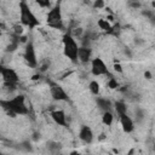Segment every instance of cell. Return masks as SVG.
Here are the masks:
<instances>
[{"mask_svg": "<svg viewBox=\"0 0 155 155\" xmlns=\"http://www.w3.org/2000/svg\"><path fill=\"white\" fill-rule=\"evenodd\" d=\"M0 107L12 117L16 115H27L29 113L25 104V97L23 94L15 96L11 99H0Z\"/></svg>", "mask_w": 155, "mask_h": 155, "instance_id": "obj_1", "label": "cell"}, {"mask_svg": "<svg viewBox=\"0 0 155 155\" xmlns=\"http://www.w3.org/2000/svg\"><path fill=\"white\" fill-rule=\"evenodd\" d=\"M63 42V53L64 56L73 63H78V50L79 45L75 40V38L71 35V33H65L62 38Z\"/></svg>", "mask_w": 155, "mask_h": 155, "instance_id": "obj_3", "label": "cell"}, {"mask_svg": "<svg viewBox=\"0 0 155 155\" xmlns=\"http://www.w3.org/2000/svg\"><path fill=\"white\" fill-rule=\"evenodd\" d=\"M114 69H115V70H117L119 73H122V69H121V65H120L119 63H115V64H114Z\"/></svg>", "mask_w": 155, "mask_h": 155, "instance_id": "obj_28", "label": "cell"}, {"mask_svg": "<svg viewBox=\"0 0 155 155\" xmlns=\"http://www.w3.org/2000/svg\"><path fill=\"white\" fill-rule=\"evenodd\" d=\"M51 117L54 121L56 125L62 126V127H68V122H67V115L64 113V110L62 109H54L51 111Z\"/></svg>", "mask_w": 155, "mask_h": 155, "instance_id": "obj_12", "label": "cell"}, {"mask_svg": "<svg viewBox=\"0 0 155 155\" xmlns=\"http://www.w3.org/2000/svg\"><path fill=\"white\" fill-rule=\"evenodd\" d=\"M91 59H92V48L90 46H79L78 62L86 64V63H90Z\"/></svg>", "mask_w": 155, "mask_h": 155, "instance_id": "obj_11", "label": "cell"}, {"mask_svg": "<svg viewBox=\"0 0 155 155\" xmlns=\"http://www.w3.org/2000/svg\"><path fill=\"white\" fill-rule=\"evenodd\" d=\"M93 7L94 8H103L104 7V0H94Z\"/></svg>", "mask_w": 155, "mask_h": 155, "instance_id": "obj_25", "label": "cell"}, {"mask_svg": "<svg viewBox=\"0 0 155 155\" xmlns=\"http://www.w3.org/2000/svg\"><path fill=\"white\" fill-rule=\"evenodd\" d=\"M23 58L27 63V65L29 68H36L39 62L36 58V52H35V46L33 44V41H28L25 44L24 47V52H23Z\"/></svg>", "mask_w": 155, "mask_h": 155, "instance_id": "obj_8", "label": "cell"}, {"mask_svg": "<svg viewBox=\"0 0 155 155\" xmlns=\"http://www.w3.org/2000/svg\"><path fill=\"white\" fill-rule=\"evenodd\" d=\"M46 23H47L48 27H51L53 29H58V30H63L64 29V22H63L62 8H61V4L59 2H57L48 11V13L46 16Z\"/></svg>", "mask_w": 155, "mask_h": 155, "instance_id": "obj_4", "label": "cell"}, {"mask_svg": "<svg viewBox=\"0 0 155 155\" xmlns=\"http://www.w3.org/2000/svg\"><path fill=\"white\" fill-rule=\"evenodd\" d=\"M128 6H131L133 8H139L140 7V2L138 0H128Z\"/></svg>", "mask_w": 155, "mask_h": 155, "instance_id": "obj_23", "label": "cell"}, {"mask_svg": "<svg viewBox=\"0 0 155 155\" xmlns=\"http://www.w3.org/2000/svg\"><path fill=\"white\" fill-rule=\"evenodd\" d=\"M46 145H47V149H48L51 153H56V151L61 150V148H62V144H61V143H58V142H53V140L47 142Z\"/></svg>", "mask_w": 155, "mask_h": 155, "instance_id": "obj_19", "label": "cell"}, {"mask_svg": "<svg viewBox=\"0 0 155 155\" xmlns=\"http://www.w3.org/2000/svg\"><path fill=\"white\" fill-rule=\"evenodd\" d=\"M134 119H136L137 124H142L144 121V119H145V111L142 108H136V110H134Z\"/></svg>", "mask_w": 155, "mask_h": 155, "instance_id": "obj_18", "label": "cell"}, {"mask_svg": "<svg viewBox=\"0 0 155 155\" xmlns=\"http://www.w3.org/2000/svg\"><path fill=\"white\" fill-rule=\"evenodd\" d=\"M108 87H110V88H117V87H119V82L116 81V79H115V78H113V76H110V78H109Z\"/></svg>", "mask_w": 155, "mask_h": 155, "instance_id": "obj_22", "label": "cell"}, {"mask_svg": "<svg viewBox=\"0 0 155 155\" xmlns=\"http://www.w3.org/2000/svg\"><path fill=\"white\" fill-rule=\"evenodd\" d=\"M88 90H90V92H91L93 96H99V92H101V85H99V82H97L96 80L90 81V84H88Z\"/></svg>", "mask_w": 155, "mask_h": 155, "instance_id": "obj_17", "label": "cell"}, {"mask_svg": "<svg viewBox=\"0 0 155 155\" xmlns=\"http://www.w3.org/2000/svg\"><path fill=\"white\" fill-rule=\"evenodd\" d=\"M21 35H17V34H12V39L10 40V42L7 44V46L5 47V52H13L18 48L19 46V42H21Z\"/></svg>", "mask_w": 155, "mask_h": 155, "instance_id": "obj_14", "label": "cell"}, {"mask_svg": "<svg viewBox=\"0 0 155 155\" xmlns=\"http://www.w3.org/2000/svg\"><path fill=\"white\" fill-rule=\"evenodd\" d=\"M2 80H4V85L6 87H8L10 90H16L17 85L19 82V76L17 74V71L10 67H4L1 74Z\"/></svg>", "mask_w": 155, "mask_h": 155, "instance_id": "obj_5", "label": "cell"}, {"mask_svg": "<svg viewBox=\"0 0 155 155\" xmlns=\"http://www.w3.org/2000/svg\"><path fill=\"white\" fill-rule=\"evenodd\" d=\"M96 103H97V107H98L102 111H108V110H111V108H113L111 101L108 99V98H104V97H98V96H97Z\"/></svg>", "mask_w": 155, "mask_h": 155, "instance_id": "obj_13", "label": "cell"}, {"mask_svg": "<svg viewBox=\"0 0 155 155\" xmlns=\"http://www.w3.org/2000/svg\"><path fill=\"white\" fill-rule=\"evenodd\" d=\"M114 110L117 116L121 114H125V113H127V104L124 101H116V102H114Z\"/></svg>", "mask_w": 155, "mask_h": 155, "instance_id": "obj_15", "label": "cell"}, {"mask_svg": "<svg viewBox=\"0 0 155 155\" xmlns=\"http://www.w3.org/2000/svg\"><path fill=\"white\" fill-rule=\"evenodd\" d=\"M79 138L82 143L85 144H91L93 142V138H94V134H93V131L90 126L87 125H82L79 130Z\"/></svg>", "mask_w": 155, "mask_h": 155, "instance_id": "obj_10", "label": "cell"}, {"mask_svg": "<svg viewBox=\"0 0 155 155\" xmlns=\"http://www.w3.org/2000/svg\"><path fill=\"white\" fill-rule=\"evenodd\" d=\"M21 145H22V148H24L25 151H31V147H30V143L29 142H23Z\"/></svg>", "mask_w": 155, "mask_h": 155, "instance_id": "obj_26", "label": "cell"}, {"mask_svg": "<svg viewBox=\"0 0 155 155\" xmlns=\"http://www.w3.org/2000/svg\"><path fill=\"white\" fill-rule=\"evenodd\" d=\"M1 35H2V31H1V29H0V36H1Z\"/></svg>", "mask_w": 155, "mask_h": 155, "instance_id": "obj_31", "label": "cell"}, {"mask_svg": "<svg viewBox=\"0 0 155 155\" xmlns=\"http://www.w3.org/2000/svg\"><path fill=\"white\" fill-rule=\"evenodd\" d=\"M13 28H15V33H13V34L21 35V34L23 33V28H22V25H15Z\"/></svg>", "mask_w": 155, "mask_h": 155, "instance_id": "obj_27", "label": "cell"}, {"mask_svg": "<svg viewBox=\"0 0 155 155\" xmlns=\"http://www.w3.org/2000/svg\"><path fill=\"white\" fill-rule=\"evenodd\" d=\"M113 121H114V114L111 113V110L103 111V115H102V122H103L105 126H111Z\"/></svg>", "mask_w": 155, "mask_h": 155, "instance_id": "obj_16", "label": "cell"}, {"mask_svg": "<svg viewBox=\"0 0 155 155\" xmlns=\"http://www.w3.org/2000/svg\"><path fill=\"white\" fill-rule=\"evenodd\" d=\"M2 69H4V65L0 63V74H1V71H2Z\"/></svg>", "mask_w": 155, "mask_h": 155, "instance_id": "obj_30", "label": "cell"}, {"mask_svg": "<svg viewBox=\"0 0 155 155\" xmlns=\"http://www.w3.org/2000/svg\"><path fill=\"white\" fill-rule=\"evenodd\" d=\"M35 2L42 8H51V6H52L51 0H35Z\"/></svg>", "mask_w": 155, "mask_h": 155, "instance_id": "obj_21", "label": "cell"}, {"mask_svg": "<svg viewBox=\"0 0 155 155\" xmlns=\"http://www.w3.org/2000/svg\"><path fill=\"white\" fill-rule=\"evenodd\" d=\"M91 73L93 76H102V75H108L109 78L113 76L109 71L108 65L101 57H94L91 59Z\"/></svg>", "mask_w": 155, "mask_h": 155, "instance_id": "obj_6", "label": "cell"}, {"mask_svg": "<svg viewBox=\"0 0 155 155\" xmlns=\"http://www.w3.org/2000/svg\"><path fill=\"white\" fill-rule=\"evenodd\" d=\"M19 21H21L22 25H24L29 29H35L36 27L40 25V21L34 15V12L31 11L30 6L27 4L25 0L19 1Z\"/></svg>", "mask_w": 155, "mask_h": 155, "instance_id": "obj_2", "label": "cell"}, {"mask_svg": "<svg viewBox=\"0 0 155 155\" xmlns=\"http://www.w3.org/2000/svg\"><path fill=\"white\" fill-rule=\"evenodd\" d=\"M48 88H50V94H51L52 99H54L57 102H68L69 101L68 92L58 82L48 81Z\"/></svg>", "mask_w": 155, "mask_h": 155, "instance_id": "obj_7", "label": "cell"}, {"mask_svg": "<svg viewBox=\"0 0 155 155\" xmlns=\"http://www.w3.org/2000/svg\"><path fill=\"white\" fill-rule=\"evenodd\" d=\"M119 120H120V125H121L124 132L131 133L134 131V121L127 113L119 115Z\"/></svg>", "mask_w": 155, "mask_h": 155, "instance_id": "obj_9", "label": "cell"}, {"mask_svg": "<svg viewBox=\"0 0 155 155\" xmlns=\"http://www.w3.org/2000/svg\"><path fill=\"white\" fill-rule=\"evenodd\" d=\"M38 65L40 67V71H45V70H47L48 67H50V61H46L45 63H39Z\"/></svg>", "mask_w": 155, "mask_h": 155, "instance_id": "obj_24", "label": "cell"}, {"mask_svg": "<svg viewBox=\"0 0 155 155\" xmlns=\"http://www.w3.org/2000/svg\"><path fill=\"white\" fill-rule=\"evenodd\" d=\"M144 76H147V79H151V74L149 71H145L144 73Z\"/></svg>", "mask_w": 155, "mask_h": 155, "instance_id": "obj_29", "label": "cell"}, {"mask_svg": "<svg viewBox=\"0 0 155 155\" xmlns=\"http://www.w3.org/2000/svg\"><path fill=\"white\" fill-rule=\"evenodd\" d=\"M98 27H99L101 29L105 30V31H109V30L111 29V25L108 23L107 19H99V21H98Z\"/></svg>", "mask_w": 155, "mask_h": 155, "instance_id": "obj_20", "label": "cell"}]
</instances>
